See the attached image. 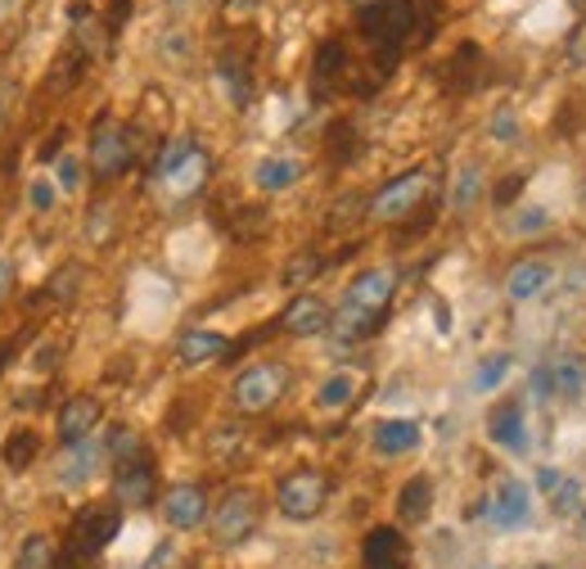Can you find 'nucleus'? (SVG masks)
<instances>
[{
	"label": "nucleus",
	"instance_id": "39",
	"mask_svg": "<svg viewBox=\"0 0 586 569\" xmlns=\"http://www.w3.org/2000/svg\"><path fill=\"white\" fill-rule=\"evenodd\" d=\"M352 154H357V132L348 123H334L329 127V159L334 163H348Z\"/></svg>",
	"mask_w": 586,
	"mask_h": 569
},
{
	"label": "nucleus",
	"instance_id": "2",
	"mask_svg": "<svg viewBox=\"0 0 586 569\" xmlns=\"http://www.w3.org/2000/svg\"><path fill=\"white\" fill-rule=\"evenodd\" d=\"M289 394V367L285 362H253L249 371H239L230 384V403L244 416H262Z\"/></svg>",
	"mask_w": 586,
	"mask_h": 569
},
{
	"label": "nucleus",
	"instance_id": "27",
	"mask_svg": "<svg viewBox=\"0 0 586 569\" xmlns=\"http://www.w3.org/2000/svg\"><path fill=\"white\" fill-rule=\"evenodd\" d=\"M37 453H41V434L37 430H14L5 443H0V466H5L10 474H23L37 461Z\"/></svg>",
	"mask_w": 586,
	"mask_h": 569
},
{
	"label": "nucleus",
	"instance_id": "7",
	"mask_svg": "<svg viewBox=\"0 0 586 569\" xmlns=\"http://www.w3.org/2000/svg\"><path fill=\"white\" fill-rule=\"evenodd\" d=\"M208 176H212V159L203 154L199 145H190V154H185L176 168H167L153 186L163 190V199H167V203H190V199L208 186Z\"/></svg>",
	"mask_w": 586,
	"mask_h": 569
},
{
	"label": "nucleus",
	"instance_id": "48",
	"mask_svg": "<svg viewBox=\"0 0 586 569\" xmlns=\"http://www.w3.org/2000/svg\"><path fill=\"white\" fill-rule=\"evenodd\" d=\"M262 226H266V213H262V208H244V222H239L235 231H239V239H249V235L262 231Z\"/></svg>",
	"mask_w": 586,
	"mask_h": 569
},
{
	"label": "nucleus",
	"instance_id": "17",
	"mask_svg": "<svg viewBox=\"0 0 586 569\" xmlns=\"http://www.w3.org/2000/svg\"><path fill=\"white\" fill-rule=\"evenodd\" d=\"M361 565L365 569H407V537L392 524L370 529L361 543Z\"/></svg>",
	"mask_w": 586,
	"mask_h": 569
},
{
	"label": "nucleus",
	"instance_id": "26",
	"mask_svg": "<svg viewBox=\"0 0 586 569\" xmlns=\"http://www.w3.org/2000/svg\"><path fill=\"white\" fill-rule=\"evenodd\" d=\"M483 73H487V54L474 41L456 46V54H451V82H456V91H478Z\"/></svg>",
	"mask_w": 586,
	"mask_h": 569
},
{
	"label": "nucleus",
	"instance_id": "6",
	"mask_svg": "<svg viewBox=\"0 0 586 569\" xmlns=\"http://www.w3.org/2000/svg\"><path fill=\"white\" fill-rule=\"evenodd\" d=\"M483 520L501 533L533 524V484H523V479H501L483 502Z\"/></svg>",
	"mask_w": 586,
	"mask_h": 569
},
{
	"label": "nucleus",
	"instance_id": "18",
	"mask_svg": "<svg viewBox=\"0 0 586 569\" xmlns=\"http://www.w3.org/2000/svg\"><path fill=\"white\" fill-rule=\"evenodd\" d=\"M348 69H352L348 46L338 41V37L321 41L316 54H312V86H316V100L329 91V86H338V77H348Z\"/></svg>",
	"mask_w": 586,
	"mask_h": 569
},
{
	"label": "nucleus",
	"instance_id": "59",
	"mask_svg": "<svg viewBox=\"0 0 586 569\" xmlns=\"http://www.w3.org/2000/svg\"><path fill=\"white\" fill-rule=\"evenodd\" d=\"M541 569H546V565H541Z\"/></svg>",
	"mask_w": 586,
	"mask_h": 569
},
{
	"label": "nucleus",
	"instance_id": "11",
	"mask_svg": "<svg viewBox=\"0 0 586 569\" xmlns=\"http://www.w3.org/2000/svg\"><path fill=\"white\" fill-rule=\"evenodd\" d=\"M122 529V506H86V511L73 520L68 543L86 547V552H104Z\"/></svg>",
	"mask_w": 586,
	"mask_h": 569
},
{
	"label": "nucleus",
	"instance_id": "30",
	"mask_svg": "<svg viewBox=\"0 0 586 569\" xmlns=\"http://www.w3.org/2000/svg\"><path fill=\"white\" fill-rule=\"evenodd\" d=\"M510 371H514V357H510V352H491V357H483V362H478L470 388H474V394H491V388L506 384Z\"/></svg>",
	"mask_w": 586,
	"mask_h": 569
},
{
	"label": "nucleus",
	"instance_id": "37",
	"mask_svg": "<svg viewBox=\"0 0 586 569\" xmlns=\"http://www.w3.org/2000/svg\"><path fill=\"white\" fill-rule=\"evenodd\" d=\"M487 132H491V140L497 145H519L523 140V123H519V113L514 109H491V117H487Z\"/></svg>",
	"mask_w": 586,
	"mask_h": 569
},
{
	"label": "nucleus",
	"instance_id": "32",
	"mask_svg": "<svg viewBox=\"0 0 586 569\" xmlns=\"http://www.w3.org/2000/svg\"><path fill=\"white\" fill-rule=\"evenodd\" d=\"M550 506H554V516H564V520H582L586 497H582V484H577L573 474H564V479H560V488L550 493Z\"/></svg>",
	"mask_w": 586,
	"mask_h": 569
},
{
	"label": "nucleus",
	"instance_id": "1",
	"mask_svg": "<svg viewBox=\"0 0 586 569\" xmlns=\"http://www.w3.org/2000/svg\"><path fill=\"white\" fill-rule=\"evenodd\" d=\"M428 190H434V172L428 168H411L402 176H392V182H384L375 195H370V208H365V218H375V222H411Z\"/></svg>",
	"mask_w": 586,
	"mask_h": 569
},
{
	"label": "nucleus",
	"instance_id": "19",
	"mask_svg": "<svg viewBox=\"0 0 586 569\" xmlns=\"http://www.w3.org/2000/svg\"><path fill=\"white\" fill-rule=\"evenodd\" d=\"M217 77H222V91H226V100L235 109H249L253 104V73H249V59H244V54L226 50L217 59Z\"/></svg>",
	"mask_w": 586,
	"mask_h": 569
},
{
	"label": "nucleus",
	"instance_id": "34",
	"mask_svg": "<svg viewBox=\"0 0 586 569\" xmlns=\"http://www.w3.org/2000/svg\"><path fill=\"white\" fill-rule=\"evenodd\" d=\"M510 231L514 235H546L550 231V213L541 203H514V218H510Z\"/></svg>",
	"mask_w": 586,
	"mask_h": 569
},
{
	"label": "nucleus",
	"instance_id": "42",
	"mask_svg": "<svg viewBox=\"0 0 586 569\" xmlns=\"http://www.w3.org/2000/svg\"><path fill=\"white\" fill-rule=\"evenodd\" d=\"M528 398H533V403H550V398H554V371H550V362L533 367V375H528Z\"/></svg>",
	"mask_w": 586,
	"mask_h": 569
},
{
	"label": "nucleus",
	"instance_id": "49",
	"mask_svg": "<svg viewBox=\"0 0 586 569\" xmlns=\"http://www.w3.org/2000/svg\"><path fill=\"white\" fill-rule=\"evenodd\" d=\"M33 208H37V213L54 208V186H50V182H37V186H33Z\"/></svg>",
	"mask_w": 586,
	"mask_h": 569
},
{
	"label": "nucleus",
	"instance_id": "21",
	"mask_svg": "<svg viewBox=\"0 0 586 569\" xmlns=\"http://www.w3.org/2000/svg\"><path fill=\"white\" fill-rule=\"evenodd\" d=\"M230 352V339L217 335V331H190V335H180L176 344V357H180V367H208V362H217V357Z\"/></svg>",
	"mask_w": 586,
	"mask_h": 569
},
{
	"label": "nucleus",
	"instance_id": "54",
	"mask_svg": "<svg viewBox=\"0 0 586 569\" xmlns=\"http://www.w3.org/2000/svg\"><path fill=\"white\" fill-rule=\"evenodd\" d=\"M37 352H41V357H37V367H54V357H59V352H54V344H41Z\"/></svg>",
	"mask_w": 586,
	"mask_h": 569
},
{
	"label": "nucleus",
	"instance_id": "58",
	"mask_svg": "<svg viewBox=\"0 0 586 569\" xmlns=\"http://www.w3.org/2000/svg\"><path fill=\"white\" fill-rule=\"evenodd\" d=\"M582 537H586V511H582Z\"/></svg>",
	"mask_w": 586,
	"mask_h": 569
},
{
	"label": "nucleus",
	"instance_id": "44",
	"mask_svg": "<svg viewBox=\"0 0 586 569\" xmlns=\"http://www.w3.org/2000/svg\"><path fill=\"white\" fill-rule=\"evenodd\" d=\"M528 186V172H514V176H506L501 186H491V203L497 208H514V199H519V190Z\"/></svg>",
	"mask_w": 586,
	"mask_h": 569
},
{
	"label": "nucleus",
	"instance_id": "13",
	"mask_svg": "<svg viewBox=\"0 0 586 569\" xmlns=\"http://www.w3.org/2000/svg\"><path fill=\"white\" fill-rule=\"evenodd\" d=\"M550 285H554V267L541 262V258H523V262H514L506 272V298H510V304H519V308L537 304Z\"/></svg>",
	"mask_w": 586,
	"mask_h": 569
},
{
	"label": "nucleus",
	"instance_id": "23",
	"mask_svg": "<svg viewBox=\"0 0 586 569\" xmlns=\"http://www.w3.org/2000/svg\"><path fill=\"white\" fill-rule=\"evenodd\" d=\"M550 371H554V398L582 403V394H586V357L582 352H560L550 362Z\"/></svg>",
	"mask_w": 586,
	"mask_h": 569
},
{
	"label": "nucleus",
	"instance_id": "45",
	"mask_svg": "<svg viewBox=\"0 0 586 569\" xmlns=\"http://www.w3.org/2000/svg\"><path fill=\"white\" fill-rule=\"evenodd\" d=\"M132 18V0H109V14H104V33L117 37L122 33V23Z\"/></svg>",
	"mask_w": 586,
	"mask_h": 569
},
{
	"label": "nucleus",
	"instance_id": "14",
	"mask_svg": "<svg viewBox=\"0 0 586 569\" xmlns=\"http://www.w3.org/2000/svg\"><path fill=\"white\" fill-rule=\"evenodd\" d=\"M163 516L172 529H199L212 511H208V493L203 484H172L163 493Z\"/></svg>",
	"mask_w": 586,
	"mask_h": 569
},
{
	"label": "nucleus",
	"instance_id": "25",
	"mask_svg": "<svg viewBox=\"0 0 586 569\" xmlns=\"http://www.w3.org/2000/svg\"><path fill=\"white\" fill-rule=\"evenodd\" d=\"M298 176H302V163H298V159H289V154L262 159V163L253 168V182H258V190H266V195H280V190L298 186Z\"/></svg>",
	"mask_w": 586,
	"mask_h": 569
},
{
	"label": "nucleus",
	"instance_id": "31",
	"mask_svg": "<svg viewBox=\"0 0 586 569\" xmlns=\"http://www.w3.org/2000/svg\"><path fill=\"white\" fill-rule=\"evenodd\" d=\"M478 190H483V172H478V163H465L456 172V182H451V208L456 213H470Z\"/></svg>",
	"mask_w": 586,
	"mask_h": 569
},
{
	"label": "nucleus",
	"instance_id": "41",
	"mask_svg": "<svg viewBox=\"0 0 586 569\" xmlns=\"http://www.w3.org/2000/svg\"><path fill=\"white\" fill-rule=\"evenodd\" d=\"M54 569H100V552H86V547H77V543H68L64 552H59V560H54Z\"/></svg>",
	"mask_w": 586,
	"mask_h": 569
},
{
	"label": "nucleus",
	"instance_id": "16",
	"mask_svg": "<svg viewBox=\"0 0 586 569\" xmlns=\"http://www.w3.org/2000/svg\"><path fill=\"white\" fill-rule=\"evenodd\" d=\"M100 416H104V403L96 394H77V398H68L64 407H59L54 430H59V438H64V443H82V438L96 434Z\"/></svg>",
	"mask_w": 586,
	"mask_h": 569
},
{
	"label": "nucleus",
	"instance_id": "50",
	"mask_svg": "<svg viewBox=\"0 0 586 569\" xmlns=\"http://www.w3.org/2000/svg\"><path fill=\"white\" fill-rule=\"evenodd\" d=\"M64 136H68V132H64V127H54V132H50V140H46V145H41V159H46V163H50V159H54V154H59V149H64Z\"/></svg>",
	"mask_w": 586,
	"mask_h": 569
},
{
	"label": "nucleus",
	"instance_id": "29",
	"mask_svg": "<svg viewBox=\"0 0 586 569\" xmlns=\"http://www.w3.org/2000/svg\"><path fill=\"white\" fill-rule=\"evenodd\" d=\"M59 552L46 533H27L23 543H18V556H14V569H54Z\"/></svg>",
	"mask_w": 586,
	"mask_h": 569
},
{
	"label": "nucleus",
	"instance_id": "33",
	"mask_svg": "<svg viewBox=\"0 0 586 569\" xmlns=\"http://www.w3.org/2000/svg\"><path fill=\"white\" fill-rule=\"evenodd\" d=\"M321 267H325V258H321L316 249H302V253H294V258L285 262V276H280V285L298 289V285H307L312 276H321Z\"/></svg>",
	"mask_w": 586,
	"mask_h": 569
},
{
	"label": "nucleus",
	"instance_id": "36",
	"mask_svg": "<svg viewBox=\"0 0 586 569\" xmlns=\"http://www.w3.org/2000/svg\"><path fill=\"white\" fill-rule=\"evenodd\" d=\"M352 394H357V380H352L348 371H338V375H329V380L321 384L316 403H321L325 411H334V407H348V403H352Z\"/></svg>",
	"mask_w": 586,
	"mask_h": 569
},
{
	"label": "nucleus",
	"instance_id": "10",
	"mask_svg": "<svg viewBox=\"0 0 586 569\" xmlns=\"http://www.w3.org/2000/svg\"><path fill=\"white\" fill-rule=\"evenodd\" d=\"M334 325V312L321 294H298L289 298V308L280 312V331L294 335V339H312V335H325Z\"/></svg>",
	"mask_w": 586,
	"mask_h": 569
},
{
	"label": "nucleus",
	"instance_id": "8",
	"mask_svg": "<svg viewBox=\"0 0 586 569\" xmlns=\"http://www.w3.org/2000/svg\"><path fill=\"white\" fill-rule=\"evenodd\" d=\"M113 497H117L122 511H140V506H149L153 497H159V474H153V461H149L145 453L117 466Z\"/></svg>",
	"mask_w": 586,
	"mask_h": 569
},
{
	"label": "nucleus",
	"instance_id": "12",
	"mask_svg": "<svg viewBox=\"0 0 586 569\" xmlns=\"http://www.w3.org/2000/svg\"><path fill=\"white\" fill-rule=\"evenodd\" d=\"M392 294H397V272H392V267H370V272H361V276L348 285L344 304H352V308H361V312H388Z\"/></svg>",
	"mask_w": 586,
	"mask_h": 569
},
{
	"label": "nucleus",
	"instance_id": "15",
	"mask_svg": "<svg viewBox=\"0 0 586 569\" xmlns=\"http://www.w3.org/2000/svg\"><path fill=\"white\" fill-rule=\"evenodd\" d=\"M100 461H104V447L96 443V438H82V443H68L64 453H59V461H54V479L64 488H82L90 474L100 470Z\"/></svg>",
	"mask_w": 586,
	"mask_h": 569
},
{
	"label": "nucleus",
	"instance_id": "3",
	"mask_svg": "<svg viewBox=\"0 0 586 569\" xmlns=\"http://www.w3.org/2000/svg\"><path fill=\"white\" fill-rule=\"evenodd\" d=\"M208 520H212V537H217L222 547H239V543H249V537L258 533L262 497L253 488H230Z\"/></svg>",
	"mask_w": 586,
	"mask_h": 569
},
{
	"label": "nucleus",
	"instance_id": "52",
	"mask_svg": "<svg viewBox=\"0 0 586 569\" xmlns=\"http://www.w3.org/2000/svg\"><path fill=\"white\" fill-rule=\"evenodd\" d=\"M564 285H569V289H586V262H582V267H569Z\"/></svg>",
	"mask_w": 586,
	"mask_h": 569
},
{
	"label": "nucleus",
	"instance_id": "38",
	"mask_svg": "<svg viewBox=\"0 0 586 569\" xmlns=\"http://www.w3.org/2000/svg\"><path fill=\"white\" fill-rule=\"evenodd\" d=\"M365 208H370V199H361V195H344V199L334 203V213H329V231H344L348 222L365 218Z\"/></svg>",
	"mask_w": 586,
	"mask_h": 569
},
{
	"label": "nucleus",
	"instance_id": "53",
	"mask_svg": "<svg viewBox=\"0 0 586 569\" xmlns=\"http://www.w3.org/2000/svg\"><path fill=\"white\" fill-rule=\"evenodd\" d=\"M560 479H564L560 470H541V474H537V488H546V493H554V488H560Z\"/></svg>",
	"mask_w": 586,
	"mask_h": 569
},
{
	"label": "nucleus",
	"instance_id": "51",
	"mask_svg": "<svg viewBox=\"0 0 586 569\" xmlns=\"http://www.w3.org/2000/svg\"><path fill=\"white\" fill-rule=\"evenodd\" d=\"M10 289H14V262L0 258V304H5V298H10Z\"/></svg>",
	"mask_w": 586,
	"mask_h": 569
},
{
	"label": "nucleus",
	"instance_id": "55",
	"mask_svg": "<svg viewBox=\"0 0 586 569\" xmlns=\"http://www.w3.org/2000/svg\"><path fill=\"white\" fill-rule=\"evenodd\" d=\"M352 5H357V10H370V5H379V0H352Z\"/></svg>",
	"mask_w": 586,
	"mask_h": 569
},
{
	"label": "nucleus",
	"instance_id": "20",
	"mask_svg": "<svg viewBox=\"0 0 586 569\" xmlns=\"http://www.w3.org/2000/svg\"><path fill=\"white\" fill-rule=\"evenodd\" d=\"M379 457H407L420 447V425L415 421H402V416H392V421H379L375 434H370Z\"/></svg>",
	"mask_w": 586,
	"mask_h": 569
},
{
	"label": "nucleus",
	"instance_id": "5",
	"mask_svg": "<svg viewBox=\"0 0 586 569\" xmlns=\"http://www.w3.org/2000/svg\"><path fill=\"white\" fill-rule=\"evenodd\" d=\"M132 163H136V127L100 123L90 132V172H96V182H117Z\"/></svg>",
	"mask_w": 586,
	"mask_h": 569
},
{
	"label": "nucleus",
	"instance_id": "40",
	"mask_svg": "<svg viewBox=\"0 0 586 569\" xmlns=\"http://www.w3.org/2000/svg\"><path fill=\"white\" fill-rule=\"evenodd\" d=\"M239 443H244V425H222L217 434H212V457L230 461V457L239 453Z\"/></svg>",
	"mask_w": 586,
	"mask_h": 569
},
{
	"label": "nucleus",
	"instance_id": "46",
	"mask_svg": "<svg viewBox=\"0 0 586 569\" xmlns=\"http://www.w3.org/2000/svg\"><path fill=\"white\" fill-rule=\"evenodd\" d=\"M569 59H573V69H586V23L573 27V37H569Z\"/></svg>",
	"mask_w": 586,
	"mask_h": 569
},
{
	"label": "nucleus",
	"instance_id": "28",
	"mask_svg": "<svg viewBox=\"0 0 586 569\" xmlns=\"http://www.w3.org/2000/svg\"><path fill=\"white\" fill-rule=\"evenodd\" d=\"M90 69V54L73 41L64 54H59L54 59V69H50V77H46V86H50V91H68V86H77V77Z\"/></svg>",
	"mask_w": 586,
	"mask_h": 569
},
{
	"label": "nucleus",
	"instance_id": "56",
	"mask_svg": "<svg viewBox=\"0 0 586 569\" xmlns=\"http://www.w3.org/2000/svg\"><path fill=\"white\" fill-rule=\"evenodd\" d=\"M5 357H10V348H5V344H0V371H5Z\"/></svg>",
	"mask_w": 586,
	"mask_h": 569
},
{
	"label": "nucleus",
	"instance_id": "9",
	"mask_svg": "<svg viewBox=\"0 0 586 569\" xmlns=\"http://www.w3.org/2000/svg\"><path fill=\"white\" fill-rule=\"evenodd\" d=\"M487 438L506 447V453H528L533 447V434H528V411H523V398H506L487 411Z\"/></svg>",
	"mask_w": 586,
	"mask_h": 569
},
{
	"label": "nucleus",
	"instance_id": "22",
	"mask_svg": "<svg viewBox=\"0 0 586 569\" xmlns=\"http://www.w3.org/2000/svg\"><path fill=\"white\" fill-rule=\"evenodd\" d=\"M384 321H388V312H361V308H352V304H338L334 331H338V339H344V344H357V339L379 335Z\"/></svg>",
	"mask_w": 586,
	"mask_h": 569
},
{
	"label": "nucleus",
	"instance_id": "57",
	"mask_svg": "<svg viewBox=\"0 0 586 569\" xmlns=\"http://www.w3.org/2000/svg\"><path fill=\"white\" fill-rule=\"evenodd\" d=\"M167 5H172V10H185V5H190V0H167Z\"/></svg>",
	"mask_w": 586,
	"mask_h": 569
},
{
	"label": "nucleus",
	"instance_id": "35",
	"mask_svg": "<svg viewBox=\"0 0 586 569\" xmlns=\"http://www.w3.org/2000/svg\"><path fill=\"white\" fill-rule=\"evenodd\" d=\"M77 289H82V262H64V267H59V272L50 276V285H46L41 298H50V304H68Z\"/></svg>",
	"mask_w": 586,
	"mask_h": 569
},
{
	"label": "nucleus",
	"instance_id": "43",
	"mask_svg": "<svg viewBox=\"0 0 586 569\" xmlns=\"http://www.w3.org/2000/svg\"><path fill=\"white\" fill-rule=\"evenodd\" d=\"M109 453H113L117 461H132V457H140V438H136V430H127V425L113 430V434H109Z\"/></svg>",
	"mask_w": 586,
	"mask_h": 569
},
{
	"label": "nucleus",
	"instance_id": "24",
	"mask_svg": "<svg viewBox=\"0 0 586 569\" xmlns=\"http://www.w3.org/2000/svg\"><path fill=\"white\" fill-rule=\"evenodd\" d=\"M428 511H434V479L411 474L402 484V493H397V516H402L407 524H420V520H428Z\"/></svg>",
	"mask_w": 586,
	"mask_h": 569
},
{
	"label": "nucleus",
	"instance_id": "4",
	"mask_svg": "<svg viewBox=\"0 0 586 569\" xmlns=\"http://www.w3.org/2000/svg\"><path fill=\"white\" fill-rule=\"evenodd\" d=\"M325 502H329V479L312 466L289 470L280 484H275V506H280V516H289V520H316L325 511Z\"/></svg>",
	"mask_w": 586,
	"mask_h": 569
},
{
	"label": "nucleus",
	"instance_id": "47",
	"mask_svg": "<svg viewBox=\"0 0 586 569\" xmlns=\"http://www.w3.org/2000/svg\"><path fill=\"white\" fill-rule=\"evenodd\" d=\"M59 186H64V190H77L82 186V163L77 159H59Z\"/></svg>",
	"mask_w": 586,
	"mask_h": 569
}]
</instances>
